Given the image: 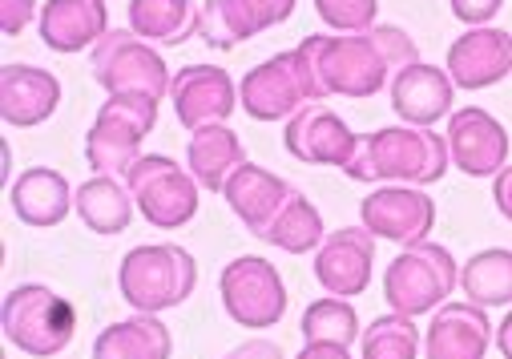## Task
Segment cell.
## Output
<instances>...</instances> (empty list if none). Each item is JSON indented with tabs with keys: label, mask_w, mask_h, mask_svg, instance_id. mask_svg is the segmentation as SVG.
I'll return each instance as SVG.
<instances>
[{
	"label": "cell",
	"mask_w": 512,
	"mask_h": 359,
	"mask_svg": "<svg viewBox=\"0 0 512 359\" xmlns=\"http://www.w3.org/2000/svg\"><path fill=\"white\" fill-rule=\"evenodd\" d=\"M311 101L323 97H375L400 69L420 61L416 41L396 25L367 33H315L295 45Z\"/></svg>",
	"instance_id": "cell-1"
},
{
	"label": "cell",
	"mask_w": 512,
	"mask_h": 359,
	"mask_svg": "<svg viewBox=\"0 0 512 359\" xmlns=\"http://www.w3.org/2000/svg\"><path fill=\"white\" fill-rule=\"evenodd\" d=\"M263 243H271V247H279L287 255L319 251L323 247V214H319V206L303 190H295L287 198V206L279 210V218L271 222V230L263 234Z\"/></svg>",
	"instance_id": "cell-29"
},
{
	"label": "cell",
	"mask_w": 512,
	"mask_h": 359,
	"mask_svg": "<svg viewBox=\"0 0 512 359\" xmlns=\"http://www.w3.org/2000/svg\"><path fill=\"white\" fill-rule=\"evenodd\" d=\"M226 359H283V347L271 339H250V343H238Z\"/></svg>",
	"instance_id": "cell-35"
},
{
	"label": "cell",
	"mask_w": 512,
	"mask_h": 359,
	"mask_svg": "<svg viewBox=\"0 0 512 359\" xmlns=\"http://www.w3.org/2000/svg\"><path fill=\"white\" fill-rule=\"evenodd\" d=\"M125 186L134 194L138 214L150 226L178 230L198 214V182L190 170H182L166 154H142L134 170L125 174Z\"/></svg>",
	"instance_id": "cell-7"
},
{
	"label": "cell",
	"mask_w": 512,
	"mask_h": 359,
	"mask_svg": "<svg viewBox=\"0 0 512 359\" xmlns=\"http://www.w3.org/2000/svg\"><path fill=\"white\" fill-rule=\"evenodd\" d=\"M93 77L105 93H146L154 101L174 85L162 53H154L138 33H105L93 45Z\"/></svg>",
	"instance_id": "cell-8"
},
{
	"label": "cell",
	"mask_w": 512,
	"mask_h": 359,
	"mask_svg": "<svg viewBox=\"0 0 512 359\" xmlns=\"http://www.w3.org/2000/svg\"><path fill=\"white\" fill-rule=\"evenodd\" d=\"M158 126V101L146 93H109L85 134V162L93 174L125 178L142 158L138 146Z\"/></svg>",
	"instance_id": "cell-4"
},
{
	"label": "cell",
	"mask_w": 512,
	"mask_h": 359,
	"mask_svg": "<svg viewBox=\"0 0 512 359\" xmlns=\"http://www.w3.org/2000/svg\"><path fill=\"white\" fill-rule=\"evenodd\" d=\"M512 73V37L504 29L480 25L452 41L448 77L456 89H488Z\"/></svg>",
	"instance_id": "cell-17"
},
{
	"label": "cell",
	"mask_w": 512,
	"mask_h": 359,
	"mask_svg": "<svg viewBox=\"0 0 512 359\" xmlns=\"http://www.w3.org/2000/svg\"><path fill=\"white\" fill-rule=\"evenodd\" d=\"M452 287H460V267L448 247L436 243H416L404 247L388 271H383V299L400 315H428L440 303H448Z\"/></svg>",
	"instance_id": "cell-6"
},
{
	"label": "cell",
	"mask_w": 512,
	"mask_h": 359,
	"mask_svg": "<svg viewBox=\"0 0 512 359\" xmlns=\"http://www.w3.org/2000/svg\"><path fill=\"white\" fill-rule=\"evenodd\" d=\"M303 339L307 343H339V347H351L359 339V315L347 299L331 295V299H315L307 303L303 311Z\"/></svg>",
	"instance_id": "cell-30"
},
{
	"label": "cell",
	"mask_w": 512,
	"mask_h": 359,
	"mask_svg": "<svg viewBox=\"0 0 512 359\" xmlns=\"http://www.w3.org/2000/svg\"><path fill=\"white\" fill-rule=\"evenodd\" d=\"M37 33L53 53H81L109 33L105 0H45Z\"/></svg>",
	"instance_id": "cell-22"
},
{
	"label": "cell",
	"mask_w": 512,
	"mask_h": 359,
	"mask_svg": "<svg viewBox=\"0 0 512 359\" xmlns=\"http://www.w3.org/2000/svg\"><path fill=\"white\" fill-rule=\"evenodd\" d=\"M170 351V327L146 311L105 327L93 343V359H170Z\"/></svg>",
	"instance_id": "cell-25"
},
{
	"label": "cell",
	"mask_w": 512,
	"mask_h": 359,
	"mask_svg": "<svg viewBox=\"0 0 512 359\" xmlns=\"http://www.w3.org/2000/svg\"><path fill=\"white\" fill-rule=\"evenodd\" d=\"M448 154L468 178H496L508 166V130L488 109H456L448 117Z\"/></svg>",
	"instance_id": "cell-13"
},
{
	"label": "cell",
	"mask_w": 512,
	"mask_h": 359,
	"mask_svg": "<svg viewBox=\"0 0 512 359\" xmlns=\"http://www.w3.org/2000/svg\"><path fill=\"white\" fill-rule=\"evenodd\" d=\"M41 13L33 0H0V29H5V37H17L25 33V25H33Z\"/></svg>",
	"instance_id": "cell-33"
},
{
	"label": "cell",
	"mask_w": 512,
	"mask_h": 359,
	"mask_svg": "<svg viewBox=\"0 0 512 359\" xmlns=\"http://www.w3.org/2000/svg\"><path fill=\"white\" fill-rule=\"evenodd\" d=\"M130 29L154 45H182L198 33L194 0H130Z\"/></svg>",
	"instance_id": "cell-27"
},
{
	"label": "cell",
	"mask_w": 512,
	"mask_h": 359,
	"mask_svg": "<svg viewBox=\"0 0 512 359\" xmlns=\"http://www.w3.org/2000/svg\"><path fill=\"white\" fill-rule=\"evenodd\" d=\"M359 218L375 238L416 247L436 226V202L424 186H379L359 202Z\"/></svg>",
	"instance_id": "cell-11"
},
{
	"label": "cell",
	"mask_w": 512,
	"mask_h": 359,
	"mask_svg": "<svg viewBox=\"0 0 512 359\" xmlns=\"http://www.w3.org/2000/svg\"><path fill=\"white\" fill-rule=\"evenodd\" d=\"M238 101L254 122H283V117L291 122L303 105H311V89H307L299 53L295 49L275 53L271 61L254 65L238 85Z\"/></svg>",
	"instance_id": "cell-10"
},
{
	"label": "cell",
	"mask_w": 512,
	"mask_h": 359,
	"mask_svg": "<svg viewBox=\"0 0 512 359\" xmlns=\"http://www.w3.org/2000/svg\"><path fill=\"white\" fill-rule=\"evenodd\" d=\"M492 343L488 311L476 303H440L432 311L424 351L428 359H484Z\"/></svg>",
	"instance_id": "cell-19"
},
{
	"label": "cell",
	"mask_w": 512,
	"mask_h": 359,
	"mask_svg": "<svg viewBox=\"0 0 512 359\" xmlns=\"http://www.w3.org/2000/svg\"><path fill=\"white\" fill-rule=\"evenodd\" d=\"M355 142H359V134H351L343 117L319 101L303 105L283 130L287 154L307 166H339L343 170L355 154Z\"/></svg>",
	"instance_id": "cell-14"
},
{
	"label": "cell",
	"mask_w": 512,
	"mask_h": 359,
	"mask_svg": "<svg viewBox=\"0 0 512 359\" xmlns=\"http://www.w3.org/2000/svg\"><path fill=\"white\" fill-rule=\"evenodd\" d=\"M363 359H416L420 355V331L412 315L388 311L363 331Z\"/></svg>",
	"instance_id": "cell-31"
},
{
	"label": "cell",
	"mask_w": 512,
	"mask_h": 359,
	"mask_svg": "<svg viewBox=\"0 0 512 359\" xmlns=\"http://www.w3.org/2000/svg\"><path fill=\"white\" fill-rule=\"evenodd\" d=\"M315 13L335 33H367L379 25V0H315Z\"/></svg>",
	"instance_id": "cell-32"
},
{
	"label": "cell",
	"mask_w": 512,
	"mask_h": 359,
	"mask_svg": "<svg viewBox=\"0 0 512 359\" xmlns=\"http://www.w3.org/2000/svg\"><path fill=\"white\" fill-rule=\"evenodd\" d=\"M496 347H500L504 359H512V311L504 315V323H500V331H496Z\"/></svg>",
	"instance_id": "cell-38"
},
{
	"label": "cell",
	"mask_w": 512,
	"mask_h": 359,
	"mask_svg": "<svg viewBox=\"0 0 512 359\" xmlns=\"http://www.w3.org/2000/svg\"><path fill=\"white\" fill-rule=\"evenodd\" d=\"M452 154L448 142L432 126H383L359 134L351 162L343 174L351 182H412L432 186L448 174Z\"/></svg>",
	"instance_id": "cell-2"
},
{
	"label": "cell",
	"mask_w": 512,
	"mask_h": 359,
	"mask_svg": "<svg viewBox=\"0 0 512 359\" xmlns=\"http://www.w3.org/2000/svg\"><path fill=\"white\" fill-rule=\"evenodd\" d=\"M295 13V0H202L198 5V37L210 49H234L283 25Z\"/></svg>",
	"instance_id": "cell-12"
},
{
	"label": "cell",
	"mask_w": 512,
	"mask_h": 359,
	"mask_svg": "<svg viewBox=\"0 0 512 359\" xmlns=\"http://www.w3.org/2000/svg\"><path fill=\"white\" fill-rule=\"evenodd\" d=\"M460 287L468 303L476 307H508L512 303V251L504 247L476 251L460 271Z\"/></svg>",
	"instance_id": "cell-28"
},
{
	"label": "cell",
	"mask_w": 512,
	"mask_h": 359,
	"mask_svg": "<svg viewBox=\"0 0 512 359\" xmlns=\"http://www.w3.org/2000/svg\"><path fill=\"white\" fill-rule=\"evenodd\" d=\"M492 202H496V210L512 222V166H504V170L496 174V182H492Z\"/></svg>",
	"instance_id": "cell-36"
},
{
	"label": "cell",
	"mask_w": 512,
	"mask_h": 359,
	"mask_svg": "<svg viewBox=\"0 0 512 359\" xmlns=\"http://www.w3.org/2000/svg\"><path fill=\"white\" fill-rule=\"evenodd\" d=\"M69 178L49 166H33L13 182V214L25 226H61L73 206Z\"/></svg>",
	"instance_id": "cell-23"
},
{
	"label": "cell",
	"mask_w": 512,
	"mask_h": 359,
	"mask_svg": "<svg viewBox=\"0 0 512 359\" xmlns=\"http://www.w3.org/2000/svg\"><path fill=\"white\" fill-rule=\"evenodd\" d=\"M295 359H351V351L339 343H307Z\"/></svg>",
	"instance_id": "cell-37"
},
{
	"label": "cell",
	"mask_w": 512,
	"mask_h": 359,
	"mask_svg": "<svg viewBox=\"0 0 512 359\" xmlns=\"http://www.w3.org/2000/svg\"><path fill=\"white\" fill-rule=\"evenodd\" d=\"M170 101L182 130L222 126L238 105V85L218 65H186L170 85Z\"/></svg>",
	"instance_id": "cell-16"
},
{
	"label": "cell",
	"mask_w": 512,
	"mask_h": 359,
	"mask_svg": "<svg viewBox=\"0 0 512 359\" xmlns=\"http://www.w3.org/2000/svg\"><path fill=\"white\" fill-rule=\"evenodd\" d=\"M73 206H77V218L85 222V230H93V234H121L134 222V210H138L130 186L109 174H93L89 182H81Z\"/></svg>",
	"instance_id": "cell-26"
},
{
	"label": "cell",
	"mask_w": 512,
	"mask_h": 359,
	"mask_svg": "<svg viewBox=\"0 0 512 359\" xmlns=\"http://www.w3.org/2000/svg\"><path fill=\"white\" fill-rule=\"evenodd\" d=\"M61 81L41 65H5L0 69V117L17 130H33L57 113Z\"/></svg>",
	"instance_id": "cell-18"
},
{
	"label": "cell",
	"mask_w": 512,
	"mask_h": 359,
	"mask_svg": "<svg viewBox=\"0 0 512 359\" xmlns=\"http://www.w3.org/2000/svg\"><path fill=\"white\" fill-rule=\"evenodd\" d=\"M0 323H5V339L13 347H21L25 355H37V359L65 351L77 335L73 303L61 299L57 291H49L45 283L13 287L5 299V311H0Z\"/></svg>",
	"instance_id": "cell-5"
},
{
	"label": "cell",
	"mask_w": 512,
	"mask_h": 359,
	"mask_svg": "<svg viewBox=\"0 0 512 359\" xmlns=\"http://www.w3.org/2000/svg\"><path fill=\"white\" fill-rule=\"evenodd\" d=\"M117 287H121V299L134 311H146V315L170 311L194 295L198 259L178 243L134 247V251H125L117 267Z\"/></svg>",
	"instance_id": "cell-3"
},
{
	"label": "cell",
	"mask_w": 512,
	"mask_h": 359,
	"mask_svg": "<svg viewBox=\"0 0 512 359\" xmlns=\"http://www.w3.org/2000/svg\"><path fill=\"white\" fill-rule=\"evenodd\" d=\"M295 194V186L263 166H254L246 162L222 190V198L230 202V210L238 214V222L254 234V238H263L271 230V222L279 218V210L287 206V198Z\"/></svg>",
	"instance_id": "cell-20"
},
{
	"label": "cell",
	"mask_w": 512,
	"mask_h": 359,
	"mask_svg": "<svg viewBox=\"0 0 512 359\" xmlns=\"http://www.w3.org/2000/svg\"><path fill=\"white\" fill-rule=\"evenodd\" d=\"M218 291H222L226 315L250 331L275 327L287 311L283 275L275 271V263H267L259 255H242V259L226 263V271L218 275Z\"/></svg>",
	"instance_id": "cell-9"
},
{
	"label": "cell",
	"mask_w": 512,
	"mask_h": 359,
	"mask_svg": "<svg viewBox=\"0 0 512 359\" xmlns=\"http://www.w3.org/2000/svg\"><path fill=\"white\" fill-rule=\"evenodd\" d=\"M186 162H190V174H194L198 186L222 194L226 182L246 166V154H242L238 134L222 122V126H202V130H194L190 150H186Z\"/></svg>",
	"instance_id": "cell-24"
},
{
	"label": "cell",
	"mask_w": 512,
	"mask_h": 359,
	"mask_svg": "<svg viewBox=\"0 0 512 359\" xmlns=\"http://www.w3.org/2000/svg\"><path fill=\"white\" fill-rule=\"evenodd\" d=\"M371 267H375V234L367 226H343L323 238V247L315 251V279L339 295H363L371 287Z\"/></svg>",
	"instance_id": "cell-15"
},
{
	"label": "cell",
	"mask_w": 512,
	"mask_h": 359,
	"mask_svg": "<svg viewBox=\"0 0 512 359\" xmlns=\"http://www.w3.org/2000/svg\"><path fill=\"white\" fill-rule=\"evenodd\" d=\"M448 5H452L456 21H464L468 29H480V25H488L500 13L504 0H448Z\"/></svg>",
	"instance_id": "cell-34"
},
{
	"label": "cell",
	"mask_w": 512,
	"mask_h": 359,
	"mask_svg": "<svg viewBox=\"0 0 512 359\" xmlns=\"http://www.w3.org/2000/svg\"><path fill=\"white\" fill-rule=\"evenodd\" d=\"M388 89H392V109H396V117H404V126H436L440 117L452 113L456 85L440 65L416 61V65L400 69Z\"/></svg>",
	"instance_id": "cell-21"
}]
</instances>
